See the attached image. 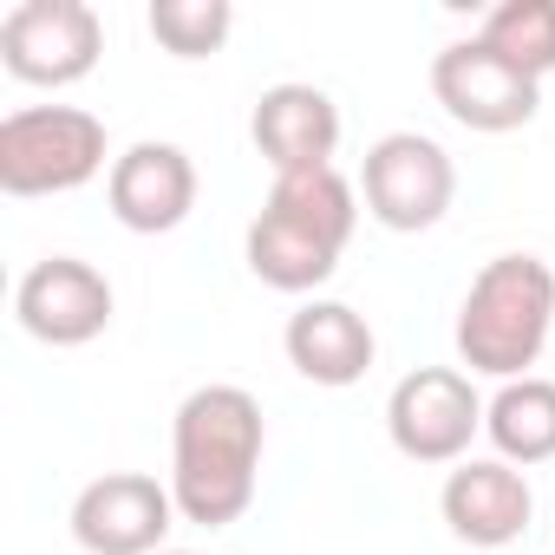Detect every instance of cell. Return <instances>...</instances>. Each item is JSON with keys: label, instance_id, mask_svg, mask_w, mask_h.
Instances as JSON below:
<instances>
[{"label": "cell", "instance_id": "1", "mask_svg": "<svg viewBox=\"0 0 555 555\" xmlns=\"http://www.w3.org/2000/svg\"><path fill=\"white\" fill-rule=\"evenodd\" d=\"M261 405L242 386H196L170 425V496L196 529H229L255 503L261 477Z\"/></svg>", "mask_w": 555, "mask_h": 555}, {"label": "cell", "instance_id": "2", "mask_svg": "<svg viewBox=\"0 0 555 555\" xmlns=\"http://www.w3.org/2000/svg\"><path fill=\"white\" fill-rule=\"evenodd\" d=\"M360 222V190L340 170H301L274 177L261 216L248 222V274L274 295H314L334 282V268L353 242Z\"/></svg>", "mask_w": 555, "mask_h": 555}, {"label": "cell", "instance_id": "3", "mask_svg": "<svg viewBox=\"0 0 555 555\" xmlns=\"http://www.w3.org/2000/svg\"><path fill=\"white\" fill-rule=\"evenodd\" d=\"M555 327V268L542 255H496L457 308V360L483 379H529Z\"/></svg>", "mask_w": 555, "mask_h": 555}, {"label": "cell", "instance_id": "4", "mask_svg": "<svg viewBox=\"0 0 555 555\" xmlns=\"http://www.w3.org/2000/svg\"><path fill=\"white\" fill-rule=\"evenodd\" d=\"M105 170V118L79 105H21L0 118V190L66 196Z\"/></svg>", "mask_w": 555, "mask_h": 555}, {"label": "cell", "instance_id": "5", "mask_svg": "<svg viewBox=\"0 0 555 555\" xmlns=\"http://www.w3.org/2000/svg\"><path fill=\"white\" fill-rule=\"evenodd\" d=\"M360 196H366V216L379 229L418 235V229L444 222V209L457 196V164L425 131H386L360 164Z\"/></svg>", "mask_w": 555, "mask_h": 555}, {"label": "cell", "instance_id": "6", "mask_svg": "<svg viewBox=\"0 0 555 555\" xmlns=\"http://www.w3.org/2000/svg\"><path fill=\"white\" fill-rule=\"evenodd\" d=\"M105 53V21L86 0H21L0 21V66L21 86H79Z\"/></svg>", "mask_w": 555, "mask_h": 555}, {"label": "cell", "instance_id": "7", "mask_svg": "<svg viewBox=\"0 0 555 555\" xmlns=\"http://www.w3.org/2000/svg\"><path fill=\"white\" fill-rule=\"evenodd\" d=\"M386 431H392V451L412 457V464H464L470 438L483 431V399H477L470 373L418 366L392 386Z\"/></svg>", "mask_w": 555, "mask_h": 555}, {"label": "cell", "instance_id": "8", "mask_svg": "<svg viewBox=\"0 0 555 555\" xmlns=\"http://www.w3.org/2000/svg\"><path fill=\"white\" fill-rule=\"evenodd\" d=\"M170 529H177V496L144 470H105L73 503V542L86 555H164Z\"/></svg>", "mask_w": 555, "mask_h": 555}, {"label": "cell", "instance_id": "9", "mask_svg": "<svg viewBox=\"0 0 555 555\" xmlns=\"http://www.w3.org/2000/svg\"><path fill=\"white\" fill-rule=\"evenodd\" d=\"M431 92L464 131H483V138L522 131L542 105V86L529 73H516L509 60H496L483 40H451L431 60Z\"/></svg>", "mask_w": 555, "mask_h": 555}, {"label": "cell", "instance_id": "10", "mask_svg": "<svg viewBox=\"0 0 555 555\" xmlns=\"http://www.w3.org/2000/svg\"><path fill=\"white\" fill-rule=\"evenodd\" d=\"M14 314L40 347H86L112 327V282L79 255H47L21 274Z\"/></svg>", "mask_w": 555, "mask_h": 555}, {"label": "cell", "instance_id": "11", "mask_svg": "<svg viewBox=\"0 0 555 555\" xmlns=\"http://www.w3.org/2000/svg\"><path fill=\"white\" fill-rule=\"evenodd\" d=\"M248 138L255 151L268 157L274 177H301V170H334V151H340V105L321 92V86H268L255 99V118H248Z\"/></svg>", "mask_w": 555, "mask_h": 555}, {"label": "cell", "instance_id": "12", "mask_svg": "<svg viewBox=\"0 0 555 555\" xmlns=\"http://www.w3.org/2000/svg\"><path fill=\"white\" fill-rule=\"evenodd\" d=\"M105 203L131 235H170L190 209H196V164L183 144H131L125 157H112L105 177Z\"/></svg>", "mask_w": 555, "mask_h": 555}, {"label": "cell", "instance_id": "13", "mask_svg": "<svg viewBox=\"0 0 555 555\" xmlns=\"http://www.w3.org/2000/svg\"><path fill=\"white\" fill-rule=\"evenodd\" d=\"M438 509H444V522H451L457 542H470V548H509L529 529V516H535V490L503 457H464L444 477Z\"/></svg>", "mask_w": 555, "mask_h": 555}, {"label": "cell", "instance_id": "14", "mask_svg": "<svg viewBox=\"0 0 555 555\" xmlns=\"http://www.w3.org/2000/svg\"><path fill=\"white\" fill-rule=\"evenodd\" d=\"M282 340H288L295 373L314 379V386H334V392L340 386H360L366 366H373V353H379L366 314L347 308V301H308V308H295Z\"/></svg>", "mask_w": 555, "mask_h": 555}, {"label": "cell", "instance_id": "15", "mask_svg": "<svg viewBox=\"0 0 555 555\" xmlns=\"http://www.w3.org/2000/svg\"><path fill=\"white\" fill-rule=\"evenodd\" d=\"M483 431L503 464H516V470L548 464L555 457V379H509L483 405Z\"/></svg>", "mask_w": 555, "mask_h": 555}, {"label": "cell", "instance_id": "16", "mask_svg": "<svg viewBox=\"0 0 555 555\" xmlns=\"http://www.w3.org/2000/svg\"><path fill=\"white\" fill-rule=\"evenodd\" d=\"M477 40L542 86L555 73V0H503V8L483 14Z\"/></svg>", "mask_w": 555, "mask_h": 555}, {"label": "cell", "instance_id": "17", "mask_svg": "<svg viewBox=\"0 0 555 555\" xmlns=\"http://www.w3.org/2000/svg\"><path fill=\"white\" fill-rule=\"evenodd\" d=\"M235 27V8L229 0H151V40L177 60H209L222 53Z\"/></svg>", "mask_w": 555, "mask_h": 555}, {"label": "cell", "instance_id": "18", "mask_svg": "<svg viewBox=\"0 0 555 555\" xmlns=\"http://www.w3.org/2000/svg\"><path fill=\"white\" fill-rule=\"evenodd\" d=\"M164 555H190V548H164Z\"/></svg>", "mask_w": 555, "mask_h": 555}]
</instances>
